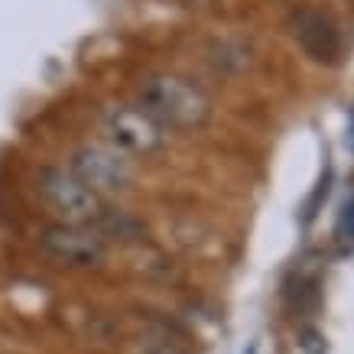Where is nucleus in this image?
Here are the masks:
<instances>
[{"instance_id": "obj_5", "label": "nucleus", "mask_w": 354, "mask_h": 354, "mask_svg": "<svg viewBox=\"0 0 354 354\" xmlns=\"http://www.w3.org/2000/svg\"><path fill=\"white\" fill-rule=\"evenodd\" d=\"M72 176L82 179V183L91 189V192L101 198V195L120 192L130 185V162L124 160V153L111 150V147H82L72 156Z\"/></svg>"}, {"instance_id": "obj_2", "label": "nucleus", "mask_w": 354, "mask_h": 354, "mask_svg": "<svg viewBox=\"0 0 354 354\" xmlns=\"http://www.w3.org/2000/svg\"><path fill=\"white\" fill-rule=\"evenodd\" d=\"M39 195L46 198L49 208H55L62 218H68V225H85V221H97V215L104 212V202L88 189L82 179H75L65 169H49L39 172Z\"/></svg>"}, {"instance_id": "obj_1", "label": "nucleus", "mask_w": 354, "mask_h": 354, "mask_svg": "<svg viewBox=\"0 0 354 354\" xmlns=\"http://www.w3.org/2000/svg\"><path fill=\"white\" fill-rule=\"evenodd\" d=\"M137 108L153 118L160 127L192 130L202 127L212 114V97L205 88L179 72H156L147 75L137 88Z\"/></svg>"}, {"instance_id": "obj_8", "label": "nucleus", "mask_w": 354, "mask_h": 354, "mask_svg": "<svg viewBox=\"0 0 354 354\" xmlns=\"http://www.w3.org/2000/svg\"><path fill=\"white\" fill-rule=\"evenodd\" d=\"M335 237L344 244H354V195H348L338 208V221H335Z\"/></svg>"}, {"instance_id": "obj_12", "label": "nucleus", "mask_w": 354, "mask_h": 354, "mask_svg": "<svg viewBox=\"0 0 354 354\" xmlns=\"http://www.w3.org/2000/svg\"><path fill=\"white\" fill-rule=\"evenodd\" d=\"M185 7H205V3H215V0H179Z\"/></svg>"}, {"instance_id": "obj_9", "label": "nucleus", "mask_w": 354, "mask_h": 354, "mask_svg": "<svg viewBox=\"0 0 354 354\" xmlns=\"http://www.w3.org/2000/svg\"><path fill=\"white\" fill-rule=\"evenodd\" d=\"M296 342H299V354H325V338L315 328H302Z\"/></svg>"}, {"instance_id": "obj_6", "label": "nucleus", "mask_w": 354, "mask_h": 354, "mask_svg": "<svg viewBox=\"0 0 354 354\" xmlns=\"http://www.w3.org/2000/svg\"><path fill=\"white\" fill-rule=\"evenodd\" d=\"M292 36L302 46V53L309 55L312 62L335 65L342 59V30L338 23L322 10H312V7H299L290 17Z\"/></svg>"}, {"instance_id": "obj_4", "label": "nucleus", "mask_w": 354, "mask_h": 354, "mask_svg": "<svg viewBox=\"0 0 354 354\" xmlns=\"http://www.w3.org/2000/svg\"><path fill=\"white\" fill-rule=\"evenodd\" d=\"M39 244L49 257H55L59 263H68V267H97L108 254V241L101 237L97 227L68 225V221L46 227Z\"/></svg>"}, {"instance_id": "obj_7", "label": "nucleus", "mask_w": 354, "mask_h": 354, "mask_svg": "<svg viewBox=\"0 0 354 354\" xmlns=\"http://www.w3.org/2000/svg\"><path fill=\"white\" fill-rule=\"evenodd\" d=\"M97 231H101V237H124V241H133V237L143 234V225H140L137 218H130L127 212H111V208H104L101 215H97Z\"/></svg>"}, {"instance_id": "obj_11", "label": "nucleus", "mask_w": 354, "mask_h": 354, "mask_svg": "<svg viewBox=\"0 0 354 354\" xmlns=\"http://www.w3.org/2000/svg\"><path fill=\"white\" fill-rule=\"evenodd\" d=\"M348 150L354 153V108H351V114H348Z\"/></svg>"}, {"instance_id": "obj_10", "label": "nucleus", "mask_w": 354, "mask_h": 354, "mask_svg": "<svg viewBox=\"0 0 354 354\" xmlns=\"http://www.w3.org/2000/svg\"><path fill=\"white\" fill-rule=\"evenodd\" d=\"M328 183H332V169H325V176H322V183H319V189L312 192L309 205H306V221H312L315 208H319V202H322V195H328Z\"/></svg>"}, {"instance_id": "obj_3", "label": "nucleus", "mask_w": 354, "mask_h": 354, "mask_svg": "<svg viewBox=\"0 0 354 354\" xmlns=\"http://www.w3.org/2000/svg\"><path fill=\"white\" fill-rule=\"evenodd\" d=\"M101 124L118 153L147 156L162 147V127L153 118H147L137 104H111L101 114Z\"/></svg>"}]
</instances>
